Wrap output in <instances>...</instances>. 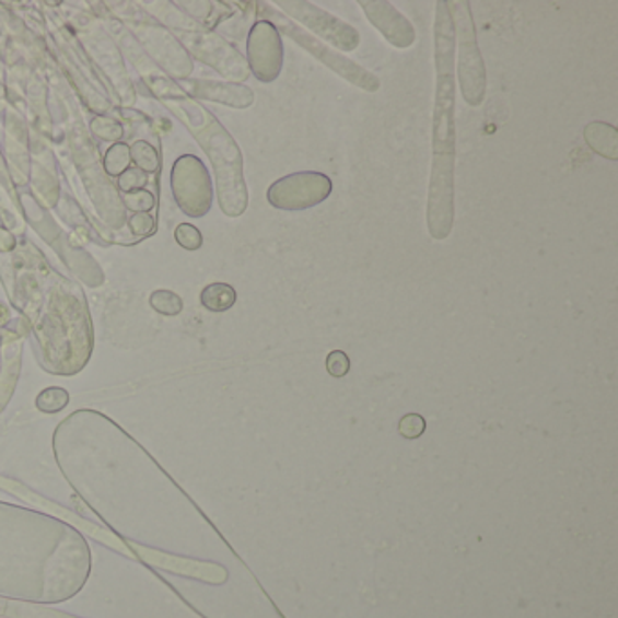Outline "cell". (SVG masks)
Listing matches in <instances>:
<instances>
[{"label": "cell", "mask_w": 618, "mask_h": 618, "mask_svg": "<svg viewBox=\"0 0 618 618\" xmlns=\"http://www.w3.org/2000/svg\"><path fill=\"white\" fill-rule=\"evenodd\" d=\"M435 68L438 90L433 107V160L427 225L433 240L443 242L454 228L455 170V33L448 0H439L435 13Z\"/></svg>", "instance_id": "cell-1"}, {"label": "cell", "mask_w": 618, "mask_h": 618, "mask_svg": "<svg viewBox=\"0 0 618 618\" xmlns=\"http://www.w3.org/2000/svg\"><path fill=\"white\" fill-rule=\"evenodd\" d=\"M333 195V180L323 173L302 171L283 176L267 189L270 206L280 211L298 212L312 209Z\"/></svg>", "instance_id": "cell-7"}, {"label": "cell", "mask_w": 618, "mask_h": 618, "mask_svg": "<svg viewBox=\"0 0 618 618\" xmlns=\"http://www.w3.org/2000/svg\"><path fill=\"white\" fill-rule=\"evenodd\" d=\"M149 303L154 311L164 314V316H178L184 308L182 298L171 291H154L149 298Z\"/></svg>", "instance_id": "cell-16"}, {"label": "cell", "mask_w": 618, "mask_h": 618, "mask_svg": "<svg viewBox=\"0 0 618 618\" xmlns=\"http://www.w3.org/2000/svg\"><path fill=\"white\" fill-rule=\"evenodd\" d=\"M236 291L228 283H211L201 291L200 302L207 311L225 312L234 307Z\"/></svg>", "instance_id": "cell-13"}, {"label": "cell", "mask_w": 618, "mask_h": 618, "mask_svg": "<svg viewBox=\"0 0 618 618\" xmlns=\"http://www.w3.org/2000/svg\"><path fill=\"white\" fill-rule=\"evenodd\" d=\"M584 138L587 145L604 159H618V132L614 126L604 123L587 124Z\"/></svg>", "instance_id": "cell-12"}, {"label": "cell", "mask_w": 618, "mask_h": 618, "mask_svg": "<svg viewBox=\"0 0 618 618\" xmlns=\"http://www.w3.org/2000/svg\"><path fill=\"white\" fill-rule=\"evenodd\" d=\"M193 48H195L196 57H200L203 62L211 63L218 73L233 80L234 84H242L248 79L250 71H248L247 60L228 40L217 35H206V37H196Z\"/></svg>", "instance_id": "cell-10"}, {"label": "cell", "mask_w": 618, "mask_h": 618, "mask_svg": "<svg viewBox=\"0 0 618 618\" xmlns=\"http://www.w3.org/2000/svg\"><path fill=\"white\" fill-rule=\"evenodd\" d=\"M131 167V148L124 142L113 143L104 156V170L109 176H120Z\"/></svg>", "instance_id": "cell-15"}, {"label": "cell", "mask_w": 618, "mask_h": 618, "mask_svg": "<svg viewBox=\"0 0 618 618\" xmlns=\"http://www.w3.org/2000/svg\"><path fill=\"white\" fill-rule=\"evenodd\" d=\"M131 162L135 164V167L143 171L145 175L156 173L160 170V164H162L159 151L151 143L145 142V140H137V142L132 143Z\"/></svg>", "instance_id": "cell-14"}, {"label": "cell", "mask_w": 618, "mask_h": 618, "mask_svg": "<svg viewBox=\"0 0 618 618\" xmlns=\"http://www.w3.org/2000/svg\"><path fill=\"white\" fill-rule=\"evenodd\" d=\"M148 176L138 167H129L124 175L118 176V187H120L124 195H129V193H135V190H140L148 186Z\"/></svg>", "instance_id": "cell-19"}, {"label": "cell", "mask_w": 618, "mask_h": 618, "mask_svg": "<svg viewBox=\"0 0 618 618\" xmlns=\"http://www.w3.org/2000/svg\"><path fill=\"white\" fill-rule=\"evenodd\" d=\"M171 187L176 203L187 217L201 218L211 211L214 198L211 175L195 154H184L176 160L171 173Z\"/></svg>", "instance_id": "cell-6"}, {"label": "cell", "mask_w": 618, "mask_h": 618, "mask_svg": "<svg viewBox=\"0 0 618 618\" xmlns=\"http://www.w3.org/2000/svg\"><path fill=\"white\" fill-rule=\"evenodd\" d=\"M124 203L135 214L137 212H149L154 207V196L148 189L135 190V193L124 196Z\"/></svg>", "instance_id": "cell-20"}, {"label": "cell", "mask_w": 618, "mask_h": 618, "mask_svg": "<svg viewBox=\"0 0 618 618\" xmlns=\"http://www.w3.org/2000/svg\"><path fill=\"white\" fill-rule=\"evenodd\" d=\"M69 403V394L59 388V386H54V388H46V390L40 392L37 397V408L40 412L55 413L60 412L66 405Z\"/></svg>", "instance_id": "cell-17"}, {"label": "cell", "mask_w": 618, "mask_h": 618, "mask_svg": "<svg viewBox=\"0 0 618 618\" xmlns=\"http://www.w3.org/2000/svg\"><path fill=\"white\" fill-rule=\"evenodd\" d=\"M283 62L285 51L280 32L270 22L256 21L247 38L248 71L261 84H270L280 77Z\"/></svg>", "instance_id": "cell-8"}, {"label": "cell", "mask_w": 618, "mask_h": 618, "mask_svg": "<svg viewBox=\"0 0 618 618\" xmlns=\"http://www.w3.org/2000/svg\"><path fill=\"white\" fill-rule=\"evenodd\" d=\"M190 93L198 98L218 102L223 106H231L234 109H247L254 104V91L245 84H234V82H214V80H200L190 85Z\"/></svg>", "instance_id": "cell-11"}, {"label": "cell", "mask_w": 618, "mask_h": 618, "mask_svg": "<svg viewBox=\"0 0 618 618\" xmlns=\"http://www.w3.org/2000/svg\"><path fill=\"white\" fill-rule=\"evenodd\" d=\"M176 244L186 250H198L203 245V236L200 229L190 225V223H180L175 231Z\"/></svg>", "instance_id": "cell-18"}, {"label": "cell", "mask_w": 618, "mask_h": 618, "mask_svg": "<svg viewBox=\"0 0 618 618\" xmlns=\"http://www.w3.org/2000/svg\"><path fill=\"white\" fill-rule=\"evenodd\" d=\"M450 15L455 33V71L460 93L468 106H481L487 96L488 79L481 49L477 44L476 22L471 15L470 2H448Z\"/></svg>", "instance_id": "cell-3"}, {"label": "cell", "mask_w": 618, "mask_h": 618, "mask_svg": "<svg viewBox=\"0 0 618 618\" xmlns=\"http://www.w3.org/2000/svg\"><path fill=\"white\" fill-rule=\"evenodd\" d=\"M427 430V421L423 416L419 413H407L405 418L399 421V433L405 439H419Z\"/></svg>", "instance_id": "cell-21"}, {"label": "cell", "mask_w": 618, "mask_h": 618, "mask_svg": "<svg viewBox=\"0 0 618 618\" xmlns=\"http://www.w3.org/2000/svg\"><path fill=\"white\" fill-rule=\"evenodd\" d=\"M327 372L333 377H345L350 372L349 355L343 350H333L327 355Z\"/></svg>", "instance_id": "cell-22"}, {"label": "cell", "mask_w": 618, "mask_h": 618, "mask_svg": "<svg viewBox=\"0 0 618 618\" xmlns=\"http://www.w3.org/2000/svg\"><path fill=\"white\" fill-rule=\"evenodd\" d=\"M190 129L201 148L209 154L217 173L218 200L222 211L238 218L247 211L248 190L244 176V154L231 132L207 112L206 107L190 106Z\"/></svg>", "instance_id": "cell-2"}, {"label": "cell", "mask_w": 618, "mask_h": 618, "mask_svg": "<svg viewBox=\"0 0 618 618\" xmlns=\"http://www.w3.org/2000/svg\"><path fill=\"white\" fill-rule=\"evenodd\" d=\"M272 5L280 8L283 15L291 16L294 21L300 22L303 27L311 30L316 37L322 38L343 54H350L360 46V32L333 13L322 10L319 5L305 2V0H276Z\"/></svg>", "instance_id": "cell-5"}, {"label": "cell", "mask_w": 618, "mask_h": 618, "mask_svg": "<svg viewBox=\"0 0 618 618\" xmlns=\"http://www.w3.org/2000/svg\"><path fill=\"white\" fill-rule=\"evenodd\" d=\"M253 5L256 8L254 11L258 13L259 21L270 22L280 32V35L283 33L285 37L292 38L314 59L319 60L328 69H333L334 73H338L341 79L347 80L352 85H358L361 90L369 91V93H375L380 90V79L372 71L363 68L354 60L347 59L343 55L336 54L334 49L328 48V44L322 43L319 38L305 32L300 24L292 22L280 10H276L275 5L269 4V2H256Z\"/></svg>", "instance_id": "cell-4"}, {"label": "cell", "mask_w": 618, "mask_h": 618, "mask_svg": "<svg viewBox=\"0 0 618 618\" xmlns=\"http://www.w3.org/2000/svg\"><path fill=\"white\" fill-rule=\"evenodd\" d=\"M154 218L151 217V212H137L132 214L131 220H129V228H131V233L137 234V236H148V234L153 233Z\"/></svg>", "instance_id": "cell-23"}, {"label": "cell", "mask_w": 618, "mask_h": 618, "mask_svg": "<svg viewBox=\"0 0 618 618\" xmlns=\"http://www.w3.org/2000/svg\"><path fill=\"white\" fill-rule=\"evenodd\" d=\"M360 5L365 11L366 19L372 26L390 43L394 48H412L418 40V33L412 22L403 15L401 11L396 10L386 0H360Z\"/></svg>", "instance_id": "cell-9"}]
</instances>
